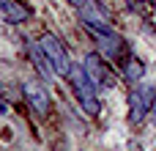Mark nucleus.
Here are the masks:
<instances>
[{
	"instance_id": "obj_1",
	"label": "nucleus",
	"mask_w": 156,
	"mask_h": 151,
	"mask_svg": "<svg viewBox=\"0 0 156 151\" xmlns=\"http://www.w3.org/2000/svg\"><path fill=\"white\" fill-rule=\"evenodd\" d=\"M69 80H71L74 96L80 99L82 110H85L88 116H96V113H99V96H96V85H93V80L85 74V69H80V66H71V72H69Z\"/></svg>"
},
{
	"instance_id": "obj_2",
	"label": "nucleus",
	"mask_w": 156,
	"mask_h": 151,
	"mask_svg": "<svg viewBox=\"0 0 156 151\" xmlns=\"http://www.w3.org/2000/svg\"><path fill=\"white\" fill-rule=\"evenodd\" d=\"M38 47H41V52L47 55L52 72H55L58 77H69V72H71V61H69V52H66V47L60 44V39L52 36V33H44V36L38 39Z\"/></svg>"
},
{
	"instance_id": "obj_3",
	"label": "nucleus",
	"mask_w": 156,
	"mask_h": 151,
	"mask_svg": "<svg viewBox=\"0 0 156 151\" xmlns=\"http://www.w3.org/2000/svg\"><path fill=\"white\" fill-rule=\"evenodd\" d=\"M82 69H85V74L93 80V85L96 88H115L118 85V77H115V72L104 63V58L99 55V52H90V55H85V61H82Z\"/></svg>"
},
{
	"instance_id": "obj_4",
	"label": "nucleus",
	"mask_w": 156,
	"mask_h": 151,
	"mask_svg": "<svg viewBox=\"0 0 156 151\" xmlns=\"http://www.w3.org/2000/svg\"><path fill=\"white\" fill-rule=\"evenodd\" d=\"M154 102H156V88L154 85H137V88H132V94H129V121L132 124H140L151 113Z\"/></svg>"
},
{
	"instance_id": "obj_5",
	"label": "nucleus",
	"mask_w": 156,
	"mask_h": 151,
	"mask_svg": "<svg viewBox=\"0 0 156 151\" xmlns=\"http://www.w3.org/2000/svg\"><path fill=\"white\" fill-rule=\"evenodd\" d=\"M93 36H96V41H99V47H101V55H107V58H121L123 55V39L118 36V33H112V28H93V25H85Z\"/></svg>"
},
{
	"instance_id": "obj_6",
	"label": "nucleus",
	"mask_w": 156,
	"mask_h": 151,
	"mask_svg": "<svg viewBox=\"0 0 156 151\" xmlns=\"http://www.w3.org/2000/svg\"><path fill=\"white\" fill-rule=\"evenodd\" d=\"M22 91H25V99H27V105H30V110H33L36 116H47V113H49L52 99H49V94H47V88H44L41 83L30 80V83H25Z\"/></svg>"
},
{
	"instance_id": "obj_7",
	"label": "nucleus",
	"mask_w": 156,
	"mask_h": 151,
	"mask_svg": "<svg viewBox=\"0 0 156 151\" xmlns=\"http://www.w3.org/2000/svg\"><path fill=\"white\" fill-rule=\"evenodd\" d=\"M80 17L85 25H93V28H112L110 11L101 6V0H85L80 6Z\"/></svg>"
},
{
	"instance_id": "obj_8",
	"label": "nucleus",
	"mask_w": 156,
	"mask_h": 151,
	"mask_svg": "<svg viewBox=\"0 0 156 151\" xmlns=\"http://www.w3.org/2000/svg\"><path fill=\"white\" fill-rule=\"evenodd\" d=\"M0 14H3V19H5V22H11V25L27 22V19L33 17L30 6H27V3H22V0H8V3L0 8Z\"/></svg>"
},
{
	"instance_id": "obj_9",
	"label": "nucleus",
	"mask_w": 156,
	"mask_h": 151,
	"mask_svg": "<svg viewBox=\"0 0 156 151\" xmlns=\"http://www.w3.org/2000/svg\"><path fill=\"white\" fill-rule=\"evenodd\" d=\"M123 77L129 80V83H140L143 77H145V61H140V58H126L123 61Z\"/></svg>"
},
{
	"instance_id": "obj_10",
	"label": "nucleus",
	"mask_w": 156,
	"mask_h": 151,
	"mask_svg": "<svg viewBox=\"0 0 156 151\" xmlns=\"http://www.w3.org/2000/svg\"><path fill=\"white\" fill-rule=\"evenodd\" d=\"M30 55H33V63L41 69V74H44V77H52V74H55V72H52V66H49V61H47V55L41 52V47H33V50H30Z\"/></svg>"
},
{
	"instance_id": "obj_11",
	"label": "nucleus",
	"mask_w": 156,
	"mask_h": 151,
	"mask_svg": "<svg viewBox=\"0 0 156 151\" xmlns=\"http://www.w3.org/2000/svg\"><path fill=\"white\" fill-rule=\"evenodd\" d=\"M69 3H71V6H77V8H80V6H82V3H85V0H69Z\"/></svg>"
},
{
	"instance_id": "obj_12",
	"label": "nucleus",
	"mask_w": 156,
	"mask_h": 151,
	"mask_svg": "<svg viewBox=\"0 0 156 151\" xmlns=\"http://www.w3.org/2000/svg\"><path fill=\"white\" fill-rule=\"evenodd\" d=\"M151 110H154V121H156V102H154V107H151Z\"/></svg>"
},
{
	"instance_id": "obj_13",
	"label": "nucleus",
	"mask_w": 156,
	"mask_h": 151,
	"mask_svg": "<svg viewBox=\"0 0 156 151\" xmlns=\"http://www.w3.org/2000/svg\"><path fill=\"white\" fill-rule=\"evenodd\" d=\"M5 3H8V0H0V8H3V6H5Z\"/></svg>"
}]
</instances>
